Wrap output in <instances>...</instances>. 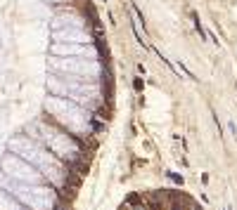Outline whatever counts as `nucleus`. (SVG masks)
I'll return each instance as SVG.
<instances>
[{"mask_svg": "<svg viewBox=\"0 0 237 210\" xmlns=\"http://www.w3.org/2000/svg\"><path fill=\"white\" fill-rule=\"evenodd\" d=\"M31 139H36L38 144H43L52 156H57L69 168H76L85 158L81 139L69 135L67 130H62L52 120H38V123H33L31 125Z\"/></svg>", "mask_w": 237, "mask_h": 210, "instance_id": "nucleus-1", "label": "nucleus"}, {"mask_svg": "<svg viewBox=\"0 0 237 210\" xmlns=\"http://www.w3.org/2000/svg\"><path fill=\"white\" fill-rule=\"evenodd\" d=\"M45 109H48V120H52L55 125H59L62 130H67L69 135H74L76 139L78 137H88V135L102 130V125L95 123V118H93V111H88V109L69 102L64 97L52 94L48 99Z\"/></svg>", "mask_w": 237, "mask_h": 210, "instance_id": "nucleus-2", "label": "nucleus"}, {"mask_svg": "<svg viewBox=\"0 0 237 210\" xmlns=\"http://www.w3.org/2000/svg\"><path fill=\"white\" fill-rule=\"evenodd\" d=\"M19 153H22L19 158L31 161L29 165H33L36 170H40L43 180L48 182L52 189H57V191L67 189V184H69V165H64L57 156H52L43 144H38L36 139H29V144H26L24 149H19Z\"/></svg>", "mask_w": 237, "mask_h": 210, "instance_id": "nucleus-3", "label": "nucleus"}, {"mask_svg": "<svg viewBox=\"0 0 237 210\" xmlns=\"http://www.w3.org/2000/svg\"><path fill=\"white\" fill-rule=\"evenodd\" d=\"M50 92L57 94V97H64V99L83 106V109H88V111H97L104 104L102 88L97 83H90V80H69V78H62V85L57 80H50Z\"/></svg>", "mask_w": 237, "mask_h": 210, "instance_id": "nucleus-4", "label": "nucleus"}, {"mask_svg": "<svg viewBox=\"0 0 237 210\" xmlns=\"http://www.w3.org/2000/svg\"><path fill=\"white\" fill-rule=\"evenodd\" d=\"M55 38H64L67 43H85V45H90L93 43V38L85 33V29H67V31H55Z\"/></svg>", "mask_w": 237, "mask_h": 210, "instance_id": "nucleus-5", "label": "nucleus"}, {"mask_svg": "<svg viewBox=\"0 0 237 210\" xmlns=\"http://www.w3.org/2000/svg\"><path fill=\"white\" fill-rule=\"evenodd\" d=\"M52 50H55L57 55H76V57H85V55L95 57V55H97L93 47H71V45H55Z\"/></svg>", "mask_w": 237, "mask_h": 210, "instance_id": "nucleus-6", "label": "nucleus"}, {"mask_svg": "<svg viewBox=\"0 0 237 210\" xmlns=\"http://www.w3.org/2000/svg\"><path fill=\"white\" fill-rule=\"evenodd\" d=\"M192 21H195V29L199 31V35H202V40H209V33L204 31V26H202V21H199V17H197V14H192Z\"/></svg>", "mask_w": 237, "mask_h": 210, "instance_id": "nucleus-7", "label": "nucleus"}]
</instances>
